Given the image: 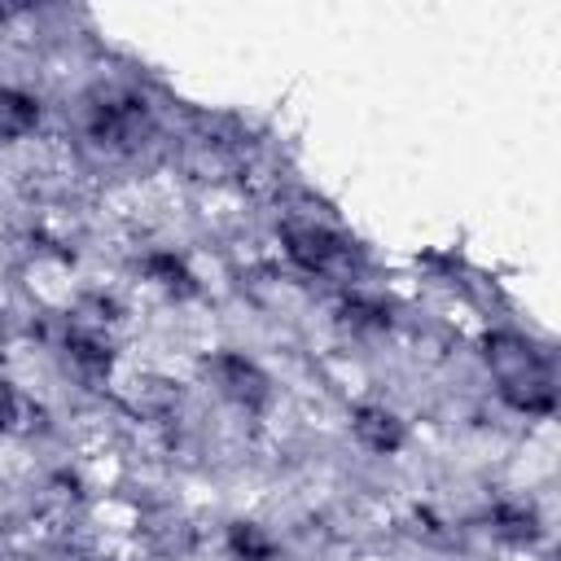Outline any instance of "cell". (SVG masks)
Here are the masks:
<instances>
[{
  "label": "cell",
  "mask_w": 561,
  "mask_h": 561,
  "mask_svg": "<svg viewBox=\"0 0 561 561\" xmlns=\"http://www.w3.org/2000/svg\"><path fill=\"white\" fill-rule=\"evenodd\" d=\"M355 434H359L373 451H394L399 438H403L399 421H394L390 412H381V408H359V412H355Z\"/></svg>",
  "instance_id": "1"
},
{
  "label": "cell",
  "mask_w": 561,
  "mask_h": 561,
  "mask_svg": "<svg viewBox=\"0 0 561 561\" xmlns=\"http://www.w3.org/2000/svg\"><path fill=\"white\" fill-rule=\"evenodd\" d=\"M289 254H294L302 267L324 272V267H329V259L337 254V245H333V237H329V232H316V228H289Z\"/></svg>",
  "instance_id": "2"
},
{
  "label": "cell",
  "mask_w": 561,
  "mask_h": 561,
  "mask_svg": "<svg viewBox=\"0 0 561 561\" xmlns=\"http://www.w3.org/2000/svg\"><path fill=\"white\" fill-rule=\"evenodd\" d=\"M35 101L22 92H0V131H26L35 123Z\"/></svg>",
  "instance_id": "3"
},
{
  "label": "cell",
  "mask_w": 561,
  "mask_h": 561,
  "mask_svg": "<svg viewBox=\"0 0 561 561\" xmlns=\"http://www.w3.org/2000/svg\"><path fill=\"white\" fill-rule=\"evenodd\" d=\"M232 548L237 552H245V557H254V561H263L272 548H267V539L254 530V526H232Z\"/></svg>",
  "instance_id": "4"
},
{
  "label": "cell",
  "mask_w": 561,
  "mask_h": 561,
  "mask_svg": "<svg viewBox=\"0 0 561 561\" xmlns=\"http://www.w3.org/2000/svg\"><path fill=\"white\" fill-rule=\"evenodd\" d=\"M149 267H153V272H162V285H171V289L188 280V276H184V267H180V263H171V259H153Z\"/></svg>",
  "instance_id": "5"
}]
</instances>
